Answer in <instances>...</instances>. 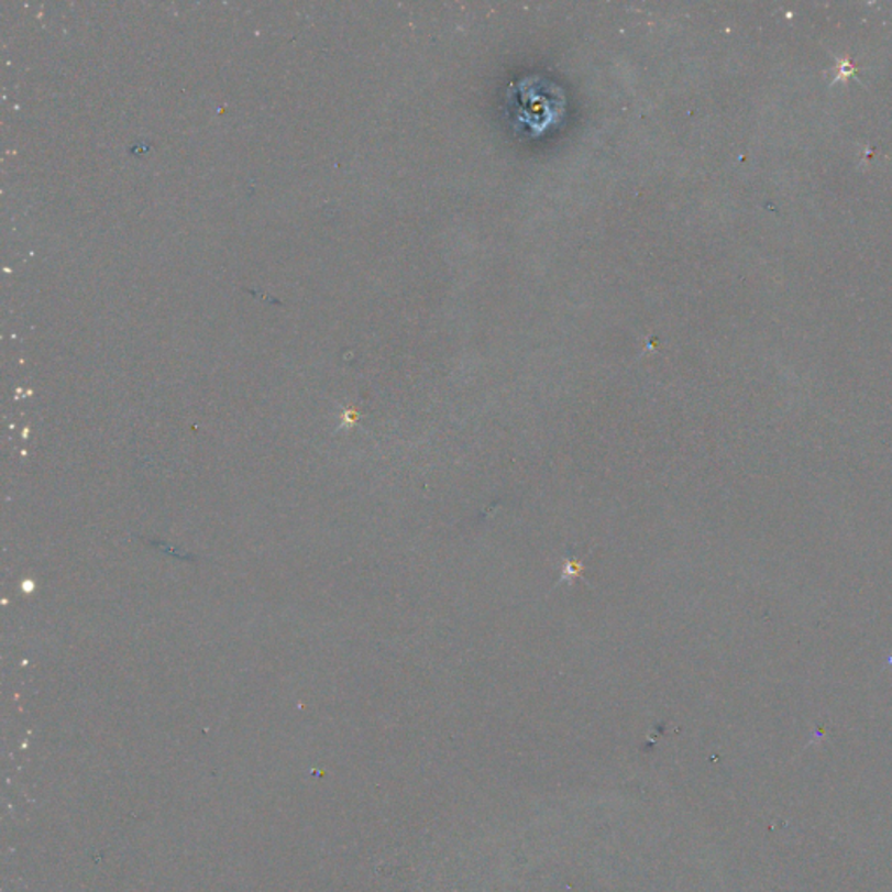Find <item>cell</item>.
I'll return each instance as SVG.
<instances>
[{
	"instance_id": "obj_1",
	"label": "cell",
	"mask_w": 892,
	"mask_h": 892,
	"mask_svg": "<svg viewBox=\"0 0 892 892\" xmlns=\"http://www.w3.org/2000/svg\"><path fill=\"white\" fill-rule=\"evenodd\" d=\"M591 553H593V549H586L583 554H579V551H574L572 548L566 549L565 554L560 557L562 574H560V579H558L557 584H554L553 591L557 590V587L563 586V584L572 587L577 581H581V583L586 584L587 587L593 590V584L587 583L583 575L584 569H586L587 557H590Z\"/></svg>"
}]
</instances>
